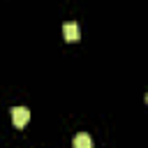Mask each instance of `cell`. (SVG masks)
<instances>
[{"label": "cell", "mask_w": 148, "mask_h": 148, "mask_svg": "<svg viewBox=\"0 0 148 148\" xmlns=\"http://www.w3.org/2000/svg\"><path fill=\"white\" fill-rule=\"evenodd\" d=\"M62 35H65V39H67V42H79L81 30H79V25H76V23H65V25H62Z\"/></svg>", "instance_id": "cell-2"}, {"label": "cell", "mask_w": 148, "mask_h": 148, "mask_svg": "<svg viewBox=\"0 0 148 148\" xmlns=\"http://www.w3.org/2000/svg\"><path fill=\"white\" fill-rule=\"evenodd\" d=\"M146 104H148V92H146Z\"/></svg>", "instance_id": "cell-4"}, {"label": "cell", "mask_w": 148, "mask_h": 148, "mask_svg": "<svg viewBox=\"0 0 148 148\" xmlns=\"http://www.w3.org/2000/svg\"><path fill=\"white\" fill-rule=\"evenodd\" d=\"M72 146H74V148H92V139H90L86 132H81V134H76V136H74Z\"/></svg>", "instance_id": "cell-3"}, {"label": "cell", "mask_w": 148, "mask_h": 148, "mask_svg": "<svg viewBox=\"0 0 148 148\" xmlns=\"http://www.w3.org/2000/svg\"><path fill=\"white\" fill-rule=\"evenodd\" d=\"M28 120H30V111H28L25 106H14V109H12V123H14L18 130L25 127Z\"/></svg>", "instance_id": "cell-1"}]
</instances>
